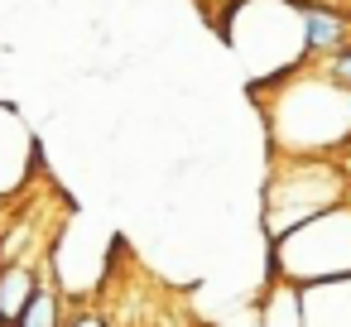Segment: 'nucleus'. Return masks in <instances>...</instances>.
Instances as JSON below:
<instances>
[{
	"label": "nucleus",
	"mask_w": 351,
	"mask_h": 327,
	"mask_svg": "<svg viewBox=\"0 0 351 327\" xmlns=\"http://www.w3.org/2000/svg\"><path fill=\"white\" fill-rule=\"evenodd\" d=\"M265 106L269 159L279 154H341L351 145V87L322 63H303L274 82L250 87Z\"/></svg>",
	"instance_id": "f257e3e1"
},
{
	"label": "nucleus",
	"mask_w": 351,
	"mask_h": 327,
	"mask_svg": "<svg viewBox=\"0 0 351 327\" xmlns=\"http://www.w3.org/2000/svg\"><path fill=\"white\" fill-rule=\"evenodd\" d=\"M346 197H351V178H346L337 154H279V159H269L265 207H260L269 245L284 241L289 231L308 226L313 217L341 207Z\"/></svg>",
	"instance_id": "f03ea898"
},
{
	"label": "nucleus",
	"mask_w": 351,
	"mask_h": 327,
	"mask_svg": "<svg viewBox=\"0 0 351 327\" xmlns=\"http://www.w3.org/2000/svg\"><path fill=\"white\" fill-rule=\"evenodd\" d=\"M269 274H284L303 289L351 279V197L341 207L313 217L308 226L289 231L284 241H274L269 245Z\"/></svg>",
	"instance_id": "7ed1b4c3"
},
{
	"label": "nucleus",
	"mask_w": 351,
	"mask_h": 327,
	"mask_svg": "<svg viewBox=\"0 0 351 327\" xmlns=\"http://www.w3.org/2000/svg\"><path fill=\"white\" fill-rule=\"evenodd\" d=\"M39 173V135L20 121L15 106L0 101V202L15 197Z\"/></svg>",
	"instance_id": "20e7f679"
},
{
	"label": "nucleus",
	"mask_w": 351,
	"mask_h": 327,
	"mask_svg": "<svg viewBox=\"0 0 351 327\" xmlns=\"http://www.w3.org/2000/svg\"><path fill=\"white\" fill-rule=\"evenodd\" d=\"M293 5L303 20V58L308 63H322L327 53L351 44V20L341 10H332L327 0H293Z\"/></svg>",
	"instance_id": "39448f33"
},
{
	"label": "nucleus",
	"mask_w": 351,
	"mask_h": 327,
	"mask_svg": "<svg viewBox=\"0 0 351 327\" xmlns=\"http://www.w3.org/2000/svg\"><path fill=\"white\" fill-rule=\"evenodd\" d=\"M255 327H308V298H303V284L284 279V274H269L260 298H255Z\"/></svg>",
	"instance_id": "423d86ee"
},
{
	"label": "nucleus",
	"mask_w": 351,
	"mask_h": 327,
	"mask_svg": "<svg viewBox=\"0 0 351 327\" xmlns=\"http://www.w3.org/2000/svg\"><path fill=\"white\" fill-rule=\"evenodd\" d=\"M308 298V327H351V279L313 284L303 289Z\"/></svg>",
	"instance_id": "0eeeda50"
},
{
	"label": "nucleus",
	"mask_w": 351,
	"mask_h": 327,
	"mask_svg": "<svg viewBox=\"0 0 351 327\" xmlns=\"http://www.w3.org/2000/svg\"><path fill=\"white\" fill-rule=\"evenodd\" d=\"M68 298L58 293V284L49 279V269H44V284H39V293L29 298V308L20 313V322L15 327H63V317H68V308H63Z\"/></svg>",
	"instance_id": "6e6552de"
},
{
	"label": "nucleus",
	"mask_w": 351,
	"mask_h": 327,
	"mask_svg": "<svg viewBox=\"0 0 351 327\" xmlns=\"http://www.w3.org/2000/svg\"><path fill=\"white\" fill-rule=\"evenodd\" d=\"M63 327H111V317H106V313H101L92 298H82V303H77V308L63 317Z\"/></svg>",
	"instance_id": "1a4fd4ad"
},
{
	"label": "nucleus",
	"mask_w": 351,
	"mask_h": 327,
	"mask_svg": "<svg viewBox=\"0 0 351 327\" xmlns=\"http://www.w3.org/2000/svg\"><path fill=\"white\" fill-rule=\"evenodd\" d=\"M341 154H351V145H346V149H341Z\"/></svg>",
	"instance_id": "9d476101"
}]
</instances>
